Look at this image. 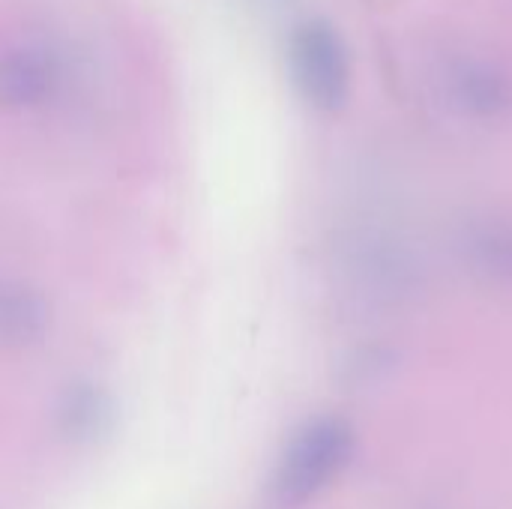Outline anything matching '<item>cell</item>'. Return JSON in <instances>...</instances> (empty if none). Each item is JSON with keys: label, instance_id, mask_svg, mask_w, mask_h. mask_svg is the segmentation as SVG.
<instances>
[{"label": "cell", "instance_id": "2", "mask_svg": "<svg viewBox=\"0 0 512 509\" xmlns=\"http://www.w3.org/2000/svg\"><path fill=\"white\" fill-rule=\"evenodd\" d=\"M291 75L300 93L324 108L333 111L348 96V51L339 33L324 21H303L288 42Z\"/></svg>", "mask_w": 512, "mask_h": 509}, {"label": "cell", "instance_id": "3", "mask_svg": "<svg viewBox=\"0 0 512 509\" xmlns=\"http://www.w3.org/2000/svg\"><path fill=\"white\" fill-rule=\"evenodd\" d=\"M63 78V63L51 48L18 45L0 57V105L30 108L45 102Z\"/></svg>", "mask_w": 512, "mask_h": 509}, {"label": "cell", "instance_id": "7", "mask_svg": "<svg viewBox=\"0 0 512 509\" xmlns=\"http://www.w3.org/2000/svg\"><path fill=\"white\" fill-rule=\"evenodd\" d=\"M456 90L462 102L477 114H498L507 105V84L495 78V72H486V69L468 72Z\"/></svg>", "mask_w": 512, "mask_h": 509}, {"label": "cell", "instance_id": "6", "mask_svg": "<svg viewBox=\"0 0 512 509\" xmlns=\"http://www.w3.org/2000/svg\"><path fill=\"white\" fill-rule=\"evenodd\" d=\"M105 417H108L105 399H102V393L93 390V387L69 390L66 402L60 405L63 432L72 435V438H93L96 432H102Z\"/></svg>", "mask_w": 512, "mask_h": 509}, {"label": "cell", "instance_id": "5", "mask_svg": "<svg viewBox=\"0 0 512 509\" xmlns=\"http://www.w3.org/2000/svg\"><path fill=\"white\" fill-rule=\"evenodd\" d=\"M48 303L24 282L0 285V348H30L48 333Z\"/></svg>", "mask_w": 512, "mask_h": 509}, {"label": "cell", "instance_id": "4", "mask_svg": "<svg viewBox=\"0 0 512 509\" xmlns=\"http://www.w3.org/2000/svg\"><path fill=\"white\" fill-rule=\"evenodd\" d=\"M462 258L474 276L489 285L512 288V222L480 219L459 237Z\"/></svg>", "mask_w": 512, "mask_h": 509}, {"label": "cell", "instance_id": "1", "mask_svg": "<svg viewBox=\"0 0 512 509\" xmlns=\"http://www.w3.org/2000/svg\"><path fill=\"white\" fill-rule=\"evenodd\" d=\"M354 432L339 417H318L297 432L273 477V501L294 509L324 492L348 465Z\"/></svg>", "mask_w": 512, "mask_h": 509}]
</instances>
